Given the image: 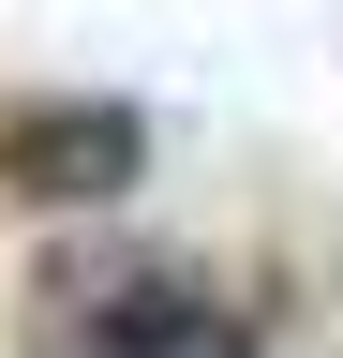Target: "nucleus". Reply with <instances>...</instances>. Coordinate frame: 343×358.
Wrapping results in <instances>:
<instances>
[{"label": "nucleus", "mask_w": 343, "mask_h": 358, "mask_svg": "<svg viewBox=\"0 0 343 358\" xmlns=\"http://www.w3.org/2000/svg\"><path fill=\"white\" fill-rule=\"evenodd\" d=\"M30 358H269V313L180 254H45Z\"/></svg>", "instance_id": "f257e3e1"}, {"label": "nucleus", "mask_w": 343, "mask_h": 358, "mask_svg": "<svg viewBox=\"0 0 343 358\" xmlns=\"http://www.w3.org/2000/svg\"><path fill=\"white\" fill-rule=\"evenodd\" d=\"M135 179H149V120L119 90H15L0 105V194L15 209L105 224V209H135Z\"/></svg>", "instance_id": "f03ea898"}]
</instances>
